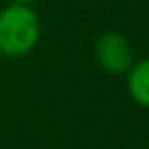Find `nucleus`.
Segmentation results:
<instances>
[{"label": "nucleus", "instance_id": "f257e3e1", "mask_svg": "<svg viewBox=\"0 0 149 149\" xmlns=\"http://www.w3.org/2000/svg\"><path fill=\"white\" fill-rule=\"evenodd\" d=\"M41 39L39 15L29 4L13 2L0 10V55L25 57Z\"/></svg>", "mask_w": 149, "mask_h": 149}, {"label": "nucleus", "instance_id": "f03ea898", "mask_svg": "<svg viewBox=\"0 0 149 149\" xmlns=\"http://www.w3.org/2000/svg\"><path fill=\"white\" fill-rule=\"evenodd\" d=\"M94 57H96V63L110 76H123L135 63V55L129 39L116 31L104 33L96 39Z\"/></svg>", "mask_w": 149, "mask_h": 149}, {"label": "nucleus", "instance_id": "20e7f679", "mask_svg": "<svg viewBox=\"0 0 149 149\" xmlns=\"http://www.w3.org/2000/svg\"><path fill=\"white\" fill-rule=\"evenodd\" d=\"M13 2H19V4H29V6H31V4H35V2H37V0H13Z\"/></svg>", "mask_w": 149, "mask_h": 149}, {"label": "nucleus", "instance_id": "7ed1b4c3", "mask_svg": "<svg viewBox=\"0 0 149 149\" xmlns=\"http://www.w3.org/2000/svg\"><path fill=\"white\" fill-rule=\"evenodd\" d=\"M127 92L135 104L149 108V57L135 61L127 72Z\"/></svg>", "mask_w": 149, "mask_h": 149}]
</instances>
